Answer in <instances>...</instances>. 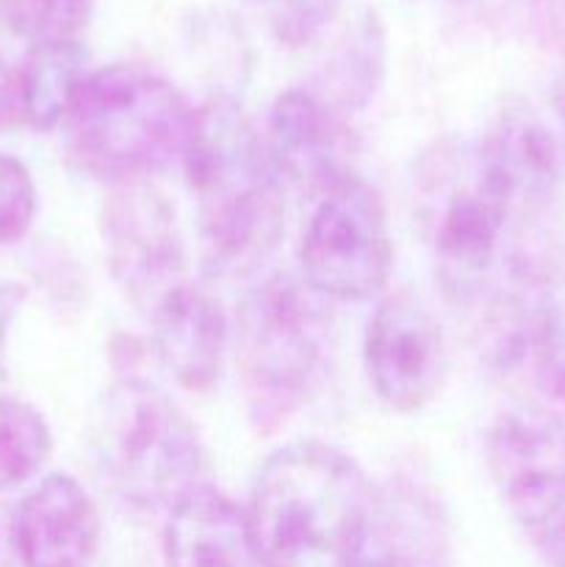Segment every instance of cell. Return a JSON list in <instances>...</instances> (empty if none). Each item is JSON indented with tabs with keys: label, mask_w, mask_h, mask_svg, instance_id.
Returning a JSON list of instances; mask_svg holds the SVG:
<instances>
[{
	"label": "cell",
	"mask_w": 565,
	"mask_h": 567,
	"mask_svg": "<svg viewBox=\"0 0 565 567\" xmlns=\"http://www.w3.org/2000/svg\"><path fill=\"white\" fill-rule=\"evenodd\" d=\"M186 183L197 199V252L214 280L258 271L280 247L286 197L269 147L233 100L194 109L183 150Z\"/></svg>",
	"instance_id": "1"
},
{
	"label": "cell",
	"mask_w": 565,
	"mask_h": 567,
	"mask_svg": "<svg viewBox=\"0 0 565 567\" xmlns=\"http://www.w3.org/2000/svg\"><path fill=\"white\" fill-rule=\"evenodd\" d=\"M374 496L363 471L325 443L266 460L247 507L260 567H349Z\"/></svg>",
	"instance_id": "2"
},
{
	"label": "cell",
	"mask_w": 565,
	"mask_h": 567,
	"mask_svg": "<svg viewBox=\"0 0 565 567\" xmlns=\"http://www.w3.org/2000/svg\"><path fill=\"white\" fill-rule=\"evenodd\" d=\"M194 109L166 78L136 64L89 72L61 120L72 164L122 186L147 181L183 158Z\"/></svg>",
	"instance_id": "3"
},
{
	"label": "cell",
	"mask_w": 565,
	"mask_h": 567,
	"mask_svg": "<svg viewBox=\"0 0 565 567\" xmlns=\"http://www.w3.org/2000/svg\"><path fill=\"white\" fill-rule=\"evenodd\" d=\"M92 446L100 476L136 507H172L197 485V432L153 382L122 380L100 399Z\"/></svg>",
	"instance_id": "4"
},
{
	"label": "cell",
	"mask_w": 565,
	"mask_h": 567,
	"mask_svg": "<svg viewBox=\"0 0 565 567\" xmlns=\"http://www.w3.org/2000/svg\"><path fill=\"white\" fill-rule=\"evenodd\" d=\"M327 299L291 275L247 293L236 316V360L249 415L275 430L302 402L327 336Z\"/></svg>",
	"instance_id": "5"
},
{
	"label": "cell",
	"mask_w": 565,
	"mask_h": 567,
	"mask_svg": "<svg viewBox=\"0 0 565 567\" xmlns=\"http://www.w3.org/2000/svg\"><path fill=\"white\" fill-rule=\"evenodd\" d=\"M302 277L325 299L363 302L382 291L393 269L386 199L363 177L321 197L302 233Z\"/></svg>",
	"instance_id": "6"
},
{
	"label": "cell",
	"mask_w": 565,
	"mask_h": 567,
	"mask_svg": "<svg viewBox=\"0 0 565 567\" xmlns=\"http://www.w3.org/2000/svg\"><path fill=\"white\" fill-rule=\"evenodd\" d=\"M100 230L111 277L147 319L188 282V252L175 205L150 181L111 186Z\"/></svg>",
	"instance_id": "7"
},
{
	"label": "cell",
	"mask_w": 565,
	"mask_h": 567,
	"mask_svg": "<svg viewBox=\"0 0 565 567\" xmlns=\"http://www.w3.org/2000/svg\"><path fill=\"white\" fill-rule=\"evenodd\" d=\"M487 468L510 513L546 529L565 509V421L541 404L504 410L487 435Z\"/></svg>",
	"instance_id": "8"
},
{
	"label": "cell",
	"mask_w": 565,
	"mask_h": 567,
	"mask_svg": "<svg viewBox=\"0 0 565 567\" xmlns=\"http://www.w3.org/2000/svg\"><path fill=\"white\" fill-rule=\"evenodd\" d=\"M366 371L374 393L397 413H415L443 388L446 338L424 302L393 293L377 305L366 330Z\"/></svg>",
	"instance_id": "9"
},
{
	"label": "cell",
	"mask_w": 565,
	"mask_h": 567,
	"mask_svg": "<svg viewBox=\"0 0 565 567\" xmlns=\"http://www.w3.org/2000/svg\"><path fill=\"white\" fill-rule=\"evenodd\" d=\"M266 147L282 177L308 192H321V197L355 177L341 114L308 89H288L275 100Z\"/></svg>",
	"instance_id": "10"
},
{
	"label": "cell",
	"mask_w": 565,
	"mask_h": 567,
	"mask_svg": "<svg viewBox=\"0 0 565 567\" xmlns=\"http://www.w3.org/2000/svg\"><path fill=\"white\" fill-rule=\"evenodd\" d=\"M11 529L25 567H89L97 554L100 515L81 482L50 474L22 498Z\"/></svg>",
	"instance_id": "11"
},
{
	"label": "cell",
	"mask_w": 565,
	"mask_h": 567,
	"mask_svg": "<svg viewBox=\"0 0 565 567\" xmlns=\"http://www.w3.org/2000/svg\"><path fill=\"white\" fill-rule=\"evenodd\" d=\"M510 208L493 188H487L474 172V181L463 183L443 205L435 230L438 277L449 297H476L493 269L507 227Z\"/></svg>",
	"instance_id": "12"
},
{
	"label": "cell",
	"mask_w": 565,
	"mask_h": 567,
	"mask_svg": "<svg viewBox=\"0 0 565 567\" xmlns=\"http://www.w3.org/2000/svg\"><path fill=\"white\" fill-rule=\"evenodd\" d=\"M161 365L188 391H208L222 374L230 327L219 302L192 282L177 288L150 313Z\"/></svg>",
	"instance_id": "13"
},
{
	"label": "cell",
	"mask_w": 565,
	"mask_h": 567,
	"mask_svg": "<svg viewBox=\"0 0 565 567\" xmlns=\"http://www.w3.org/2000/svg\"><path fill=\"white\" fill-rule=\"evenodd\" d=\"M476 175L504 199L510 214L532 210L552 197L559 177L557 138L537 116L507 114L482 144Z\"/></svg>",
	"instance_id": "14"
},
{
	"label": "cell",
	"mask_w": 565,
	"mask_h": 567,
	"mask_svg": "<svg viewBox=\"0 0 565 567\" xmlns=\"http://www.w3.org/2000/svg\"><path fill=\"white\" fill-rule=\"evenodd\" d=\"M164 548L170 567H260L247 509L208 485L172 504Z\"/></svg>",
	"instance_id": "15"
},
{
	"label": "cell",
	"mask_w": 565,
	"mask_h": 567,
	"mask_svg": "<svg viewBox=\"0 0 565 567\" xmlns=\"http://www.w3.org/2000/svg\"><path fill=\"white\" fill-rule=\"evenodd\" d=\"M349 567H452L441 515L415 496L374 498Z\"/></svg>",
	"instance_id": "16"
},
{
	"label": "cell",
	"mask_w": 565,
	"mask_h": 567,
	"mask_svg": "<svg viewBox=\"0 0 565 567\" xmlns=\"http://www.w3.org/2000/svg\"><path fill=\"white\" fill-rule=\"evenodd\" d=\"M81 44L28 50L17 66V114L20 125L50 131L64 120L86 78Z\"/></svg>",
	"instance_id": "17"
},
{
	"label": "cell",
	"mask_w": 565,
	"mask_h": 567,
	"mask_svg": "<svg viewBox=\"0 0 565 567\" xmlns=\"http://www.w3.org/2000/svg\"><path fill=\"white\" fill-rule=\"evenodd\" d=\"M386 78V31L377 14L366 11L341 48L327 61L321 92L316 97L325 100L336 114L360 111L374 100Z\"/></svg>",
	"instance_id": "18"
},
{
	"label": "cell",
	"mask_w": 565,
	"mask_h": 567,
	"mask_svg": "<svg viewBox=\"0 0 565 567\" xmlns=\"http://www.w3.org/2000/svg\"><path fill=\"white\" fill-rule=\"evenodd\" d=\"M53 452L48 421L31 404L0 396V491L28 485Z\"/></svg>",
	"instance_id": "19"
},
{
	"label": "cell",
	"mask_w": 565,
	"mask_h": 567,
	"mask_svg": "<svg viewBox=\"0 0 565 567\" xmlns=\"http://www.w3.org/2000/svg\"><path fill=\"white\" fill-rule=\"evenodd\" d=\"M97 0H0V20L17 39L33 48L78 44L92 22Z\"/></svg>",
	"instance_id": "20"
},
{
	"label": "cell",
	"mask_w": 565,
	"mask_h": 567,
	"mask_svg": "<svg viewBox=\"0 0 565 567\" xmlns=\"http://www.w3.org/2000/svg\"><path fill=\"white\" fill-rule=\"evenodd\" d=\"M271 37L288 48L314 44L336 22L341 0H253Z\"/></svg>",
	"instance_id": "21"
},
{
	"label": "cell",
	"mask_w": 565,
	"mask_h": 567,
	"mask_svg": "<svg viewBox=\"0 0 565 567\" xmlns=\"http://www.w3.org/2000/svg\"><path fill=\"white\" fill-rule=\"evenodd\" d=\"M37 216V183L14 155L0 153V247L20 241Z\"/></svg>",
	"instance_id": "22"
},
{
	"label": "cell",
	"mask_w": 565,
	"mask_h": 567,
	"mask_svg": "<svg viewBox=\"0 0 565 567\" xmlns=\"http://www.w3.org/2000/svg\"><path fill=\"white\" fill-rule=\"evenodd\" d=\"M530 349L537 360L543 385L554 396L565 399V308L554 305L537 310Z\"/></svg>",
	"instance_id": "23"
},
{
	"label": "cell",
	"mask_w": 565,
	"mask_h": 567,
	"mask_svg": "<svg viewBox=\"0 0 565 567\" xmlns=\"http://www.w3.org/2000/svg\"><path fill=\"white\" fill-rule=\"evenodd\" d=\"M25 291L11 282L0 286V377H6V349H9V327L14 319L17 308H20Z\"/></svg>",
	"instance_id": "24"
},
{
	"label": "cell",
	"mask_w": 565,
	"mask_h": 567,
	"mask_svg": "<svg viewBox=\"0 0 565 567\" xmlns=\"http://www.w3.org/2000/svg\"><path fill=\"white\" fill-rule=\"evenodd\" d=\"M20 125L17 114V66H9L0 59V131Z\"/></svg>",
	"instance_id": "25"
},
{
	"label": "cell",
	"mask_w": 565,
	"mask_h": 567,
	"mask_svg": "<svg viewBox=\"0 0 565 567\" xmlns=\"http://www.w3.org/2000/svg\"><path fill=\"white\" fill-rule=\"evenodd\" d=\"M554 103H557V114H559V120H563V127H565V78H559L557 86H554Z\"/></svg>",
	"instance_id": "26"
}]
</instances>
